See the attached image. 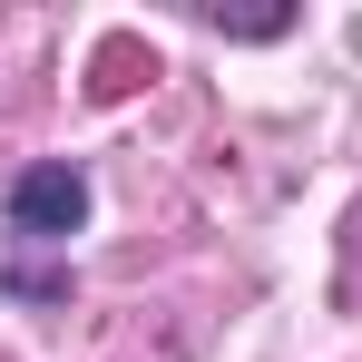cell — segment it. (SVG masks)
<instances>
[{
    "mask_svg": "<svg viewBox=\"0 0 362 362\" xmlns=\"http://www.w3.org/2000/svg\"><path fill=\"white\" fill-rule=\"evenodd\" d=\"M88 226V177L78 167H30V177L10 186V235H30V245H59Z\"/></svg>",
    "mask_w": 362,
    "mask_h": 362,
    "instance_id": "1",
    "label": "cell"
},
{
    "mask_svg": "<svg viewBox=\"0 0 362 362\" xmlns=\"http://www.w3.org/2000/svg\"><path fill=\"white\" fill-rule=\"evenodd\" d=\"M127 78H137V40H108V49H98V78H88V88H98V98H118Z\"/></svg>",
    "mask_w": 362,
    "mask_h": 362,
    "instance_id": "2",
    "label": "cell"
}]
</instances>
